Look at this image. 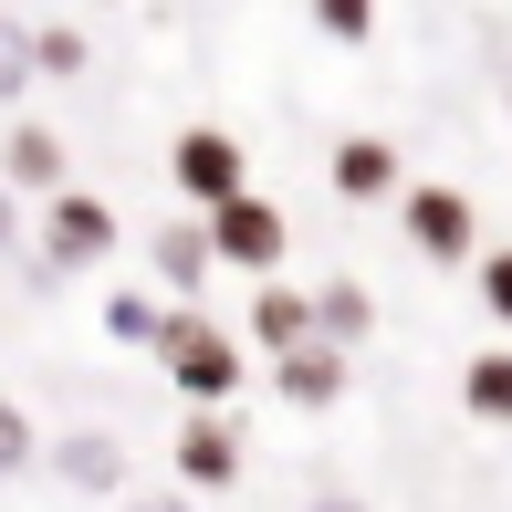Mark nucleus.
Wrapping results in <instances>:
<instances>
[{"label": "nucleus", "instance_id": "20e7f679", "mask_svg": "<svg viewBox=\"0 0 512 512\" xmlns=\"http://www.w3.org/2000/svg\"><path fill=\"white\" fill-rule=\"evenodd\" d=\"M168 189L189 199L199 220H209L220 199H241V189H251V157H241V136H220V126H189V136L168 147Z\"/></svg>", "mask_w": 512, "mask_h": 512}, {"label": "nucleus", "instance_id": "7ed1b4c3", "mask_svg": "<svg viewBox=\"0 0 512 512\" xmlns=\"http://www.w3.org/2000/svg\"><path fill=\"white\" fill-rule=\"evenodd\" d=\"M115 241H126V230H115V209L95 189H53L42 199V251L32 262L63 283V272H84V262H115Z\"/></svg>", "mask_w": 512, "mask_h": 512}, {"label": "nucleus", "instance_id": "ddd939ff", "mask_svg": "<svg viewBox=\"0 0 512 512\" xmlns=\"http://www.w3.org/2000/svg\"><path fill=\"white\" fill-rule=\"evenodd\" d=\"M157 283H168L178 304L209 283V230H199V220H168V230H157Z\"/></svg>", "mask_w": 512, "mask_h": 512}, {"label": "nucleus", "instance_id": "1a4fd4ad", "mask_svg": "<svg viewBox=\"0 0 512 512\" xmlns=\"http://www.w3.org/2000/svg\"><path fill=\"white\" fill-rule=\"evenodd\" d=\"M251 345H262V356H293V345H314V293L262 283V293H251Z\"/></svg>", "mask_w": 512, "mask_h": 512}, {"label": "nucleus", "instance_id": "f03ea898", "mask_svg": "<svg viewBox=\"0 0 512 512\" xmlns=\"http://www.w3.org/2000/svg\"><path fill=\"white\" fill-rule=\"evenodd\" d=\"M199 230H209V262H230V272H262V283L283 272V251H293V220H283V209H272L262 189L220 199V209H209Z\"/></svg>", "mask_w": 512, "mask_h": 512}, {"label": "nucleus", "instance_id": "f3484780", "mask_svg": "<svg viewBox=\"0 0 512 512\" xmlns=\"http://www.w3.org/2000/svg\"><path fill=\"white\" fill-rule=\"evenodd\" d=\"M157 324H168V314H157V293H105V335H115V345H157Z\"/></svg>", "mask_w": 512, "mask_h": 512}, {"label": "nucleus", "instance_id": "6e6552de", "mask_svg": "<svg viewBox=\"0 0 512 512\" xmlns=\"http://www.w3.org/2000/svg\"><path fill=\"white\" fill-rule=\"evenodd\" d=\"M168 471L189 481V492H230V481H241V429H230V418H189L178 450H168Z\"/></svg>", "mask_w": 512, "mask_h": 512}, {"label": "nucleus", "instance_id": "423d86ee", "mask_svg": "<svg viewBox=\"0 0 512 512\" xmlns=\"http://www.w3.org/2000/svg\"><path fill=\"white\" fill-rule=\"evenodd\" d=\"M0 189H11V199H53V189H74V157H63V136L21 115V126L0 136Z\"/></svg>", "mask_w": 512, "mask_h": 512}, {"label": "nucleus", "instance_id": "5701e85b", "mask_svg": "<svg viewBox=\"0 0 512 512\" xmlns=\"http://www.w3.org/2000/svg\"><path fill=\"white\" fill-rule=\"evenodd\" d=\"M314 512H366V502L356 492H314Z\"/></svg>", "mask_w": 512, "mask_h": 512}, {"label": "nucleus", "instance_id": "aec40b11", "mask_svg": "<svg viewBox=\"0 0 512 512\" xmlns=\"http://www.w3.org/2000/svg\"><path fill=\"white\" fill-rule=\"evenodd\" d=\"M314 32H324V42H366V32H377V11H366V0H324Z\"/></svg>", "mask_w": 512, "mask_h": 512}, {"label": "nucleus", "instance_id": "4be33fe9", "mask_svg": "<svg viewBox=\"0 0 512 512\" xmlns=\"http://www.w3.org/2000/svg\"><path fill=\"white\" fill-rule=\"evenodd\" d=\"M126 512H199V502H189V492H136Z\"/></svg>", "mask_w": 512, "mask_h": 512}, {"label": "nucleus", "instance_id": "9d476101", "mask_svg": "<svg viewBox=\"0 0 512 512\" xmlns=\"http://www.w3.org/2000/svg\"><path fill=\"white\" fill-rule=\"evenodd\" d=\"M408 178H398V147L387 136H345L335 147V199H398Z\"/></svg>", "mask_w": 512, "mask_h": 512}, {"label": "nucleus", "instance_id": "39448f33", "mask_svg": "<svg viewBox=\"0 0 512 512\" xmlns=\"http://www.w3.org/2000/svg\"><path fill=\"white\" fill-rule=\"evenodd\" d=\"M398 220H408V251H418V262H471V199H460L450 178L398 189Z\"/></svg>", "mask_w": 512, "mask_h": 512}, {"label": "nucleus", "instance_id": "9b49d317", "mask_svg": "<svg viewBox=\"0 0 512 512\" xmlns=\"http://www.w3.org/2000/svg\"><path fill=\"white\" fill-rule=\"evenodd\" d=\"M272 387H283L293 408H335L345 398V356L335 345H293V356H272Z\"/></svg>", "mask_w": 512, "mask_h": 512}, {"label": "nucleus", "instance_id": "412c9836", "mask_svg": "<svg viewBox=\"0 0 512 512\" xmlns=\"http://www.w3.org/2000/svg\"><path fill=\"white\" fill-rule=\"evenodd\" d=\"M11 251H21V199L0 189V262H11Z\"/></svg>", "mask_w": 512, "mask_h": 512}, {"label": "nucleus", "instance_id": "f257e3e1", "mask_svg": "<svg viewBox=\"0 0 512 512\" xmlns=\"http://www.w3.org/2000/svg\"><path fill=\"white\" fill-rule=\"evenodd\" d=\"M157 366H168V387L189 398V418H220L230 398H241V377H251L241 335H220L199 304H178L168 324H157Z\"/></svg>", "mask_w": 512, "mask_h": 512}, {"label": "nucleus", "instance_id": "2eb2a0df", "mask_svg": "<svg viewBox=\"0 0 512 512\" xmlns=\"http://www.w3.org/2000/svg\"><path fill=\"white\" fill-rule=\"evenodd\" d=\"M21 42H32V74H84V63H95L84 21H21Z\"/></svg>", "mask_w": 512, "mask_h": 512}, {"label": "nucleus", "instance_id": "f8f14e48", "mask_svg": "<svg viewBox=\"0 0 512 512\" xmlns=\"http://www.w3.org/2000/svg\"><path fill=\"white\" fill-rule=\"evenodd\" d=\"M460 408H471L481 429H512V345H481V356L460 366Z\"/></svg>", "mask_w": 512, "mask_h": 512}, {"label": "nucleus", "instance_id": "0eeeda50", "mask_svg": "<svg viewBox=\"0 0 512 512\" xmlns=\"http://www.w3.org/2000/svg\"><path fill=\"white\" fill-rule=\"evenodd\" d=\"M42 471L74 481V492H126V439L115 429H63V439H42Z\"/></svg>", "mask_w": 512, "mask_h": 512}, {"label": "nucleus", "instance_id": "a211bd4d", "mask_svg": "<svg viewBox=\"0 0 512 512\" xmlns=\"http://www.w3.org/2000/svg\"><path fill=\"white\" fill-rule=\"evenodd\" d=\"M471 283H481V314L512 324V251H471Z\"/></svg>", "mask_w": 512, "mask_h": 512}, {"label": "nucleus", "instance_id": "dca6fc26", "mask_svg": "<svg viewBox=\"0 0 512 512\" xmlns=\"http://www.w3.org/2000/svg\"><path fill=\"white\" fill-rule=\"evenodd\" d=\"M42 471V429L21 418V398H0V481H32Z\"/></svg>", "mask_w": 512, "mask_h": 512}, {"label": "nucleus", "instance_id": "6ab92c4d", "mask_svg": "<svg viewBox=\"0 0 512 512\" xmlns=\"http://www.w3.org/2000/svg\"><path fill=\"white\" fill-rule=\"evenodd\" d=\"M21 84H32V42H21V21L0 11V105H21Z\"/></svg>", "mask_w": 512, "mask_h": 512}, {"label": "nucleus", "instance_id": "4468645a", "mask_svg": "<svg viewBox=\"0 0 512 512\" xmlns=\"http://www.w3.org/2000/svg\"><path fill=\"white\" fill-rule=\"evenodd\" d=\"M366 324H377V293H366V283H324V293H314V345H335V356H345Z\"/></svg>", "mask_w": 512, "mask_h": 512}]
</instances>
